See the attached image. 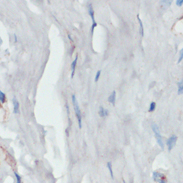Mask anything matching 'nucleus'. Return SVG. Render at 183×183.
Here are the masks:
<instances>
[{
  "label": "nucleus",
  "instance_id": "7ed1b4c3",
  "mask_svg": "<svg viewBox=\"0 0 183 183\" xmlns=\"http://www.w3.org/2000/svg\"><path fill=\"white\" fill-rule=\"evenodd\" d=\"M152 177H153V180L155 182H158V183H167L165 175L160 173V172L154 171L153 173H152Z\"/></svg>",
  "mask_w": 183,
  "mask_h": 183
},
{
  "label": "nucleus",
  "instance_id": "aec40b11",
  "mask_svg": "<svg viewBox=\"0 0 183 183\" xmlns=\"http://www.w3.org/2000/svg\"><path fill=\"white\" fill-rule=\"evenodd\" d=\"M74 49H75V46L73 45L72 47H71V49H70V52H69V55H72L73 54V51H74Z\"/></svg>",
  "mask_w": 183,
  "mask_h": 183
},
{
  "label": "nucleus",
  "instance_id": "a211bd4d",
  "mask_svg": "<svg viewBox=\"0 0 183 183\" xmlns=\"http://www.w3.org/2000/svg\"><path fill=\"white\" fill-rule=\"evenodd\" d=\"M183 59V50H180V53H179V59H178V63H180Z\"/></svg>",
  "mask_w": 183,
  "mask_h": 183
},
{
  "label": "nucleus",
  "instance_id": "f03ea898",
  "mask_svg": "<svg viewBox=\"0 0 183 183\" xmlns=\"http://www.w3.org/2000/svg\"><path fill=\"white\" fill-rule=\"evenodd\" d=\"M152 130L154 132V135H155V138H156V141L157 143L159 144V146L161 148H164V142H163V138H162V136L160 134V130H159V127L156 123H153L152 124Z\"/></svg>",
  "mask_w": 183,
  "mask_h": 183
},
{
  "label": "nucleus",
  "instance_id": "6ab92c4d",
  "mask_svg": "<svg viewBox=\"0 0 183 183\" xmlns=\"http://www.w3.org/2000/svg\"><path fill=\"white\" fill-rule=\"evenodd\" d=\"M176 4H177V6H182L183 0H177V1H176Z\"/></svg>",
  "mask_w": 183,
  "mask_h": 183
},
{
  "label": "nucleus",
  "instance_id": "1a4fd4ad",
  "mask_svg": "<svg viewBox=\"0 0 183 183\" xmlns=\"http://www.w3.org/2000/svg\"><path fill=\"white\" fill-rule=\"evenodd\" d=\"M137 20H138V23H139V32H140V35L141 36H144V27H143V23H142V20L140 19V16L139 14H137Z\"/></svg>",
  "mask_w": 183,
  "mask_h": 183
},
{
  "label": "nucleus",
  "instance_id": "dca6fc26",
  "mask_svg": "<svg viewBox=\"0 0 183 183\" xmlns=\"http://www.w3.org/2000/svg\"><path fill=\"white\" fill-rule=\"evenodd\" d=\"M95 27H97V22H94V23H92V26H91V29H90V33H91V35H93Z\"/></svg>",
  "mask_w": 183,
  "mask_h": 183
},
{
  "label": "nucleus",
  "instance_id": "9b49d317",
  "mask_svg": "<svg viewBox=\"0 0 183 183\" xmlns=\"http://www.w3.org/2000/svg\"><path fill=\"white\" fill-rule=\"evenodd\" d=\"M177 86H178V94L181 95L183 93V81H179L178 83H177Z\"/></svg>",
  "mask_w": 183,
  "mask_h": 183
},
{
  "label": "nucleus",
  "instance_id": "39448f33",
  "mask_svg": "<svg viewBox=\"0 0 183 183\" xmlns=\"http://www.w3.org/2000/svg\"><path fill=\"white\" fill-rule=\"evenodd\" d=\"M77 59H78V55L76 54V57H75L74 60L72 61V63H71V78H73V77H74L76 65H77Z\"/></svg>",
  "mask_w": 183,
  "mask_h": 183
},
{
  "label": "nucleus",
  "instance_id": "f3484780",
  "mask_svg": "<svg viewBox=\"0 0 183 183\" xmlns=\"http://www.w3.org/2000/svg\"><path fill=\"white\" fill-rule=\"evenodd\" d=\"M100 75H101V70H98L97 72H96V75H95V82H97V81L99 80Z\"/></svg>",
  "mask_w": 183,
  "mask_h": 183
},
{
  "label": "nucleus",
  "instance_id": "4be33fe9",
  "mask_svg": "<svg viewBox=\"0 0 183 183\" xmlns=\"http://www.w3.org/2000/svg\"><path fill=\"white\" fill-rule=\"evenodd\" d=\"M1 45H2V39L0 38V46H1Z\"/></svg>",
  "mask_w": 183,
  "mask_h": 183
},
{
  "label": "nucleus",
  "instance_id": "412c9836",
  "mask_svg": "<svg viewBox=\"0 0 183 183\" xmlns=\"http://www.w3.org/2000/svg\"><path fill=\"white\" fill-rule=\"evenodd\" d=\"M68 38L70 39V41H72V37H71V35H70V34H68Z\"/></svg>",
  "mask_w": 183,
  "mask_h": 183
},
{
  "label": "nucleus",
  "instance_id": "6e6552de",
  "mask_svg": "<svg viewBox=\"0 0 183 183\" xmlns=\"http://www.w3.org/2000/svg\"><path fill=\"white\" fill-rule=\"evenodd\" d=\"M98 114H99L100 117H105V116H107L109 114V111L107 109H105L103 106H100L99 111H98Z\"/></svg>",
  "mask_w": 183,
  "mask_h": 183
},
{
  "label": "nucleus",
  "instance_id": "2eb2a0df",
  "mask_svg": "<svg viewBox=\"0 0 183 183\" xmlns=\"http://www.w3.org/2000/svg\"><path fill=\"white\" fill-rule=\"evenodd\" d=\"M14 174H15V177H16V183H22L21 176H20L17 172H14Z\"/></svg>",
  "mask_w": 183,
  "mask_h": 183
},
{
  "label": "nucleus",
  "instance_id": "f257e3e1",
  "mask_svg": "<svg viewBox=\"0 0 183 183\" xmlns=\"http://www.w3.org/2000/svg\"><path fill=\"white\" fill-rule=\"evenodd\" d=\"M72 103L74 106L75 116H76V119H77V122H78V126H79V128H81V127H82V112H81V109L79 107L77 100H76L75 94H72Z\"/></svg>",
  "mask_w": 183,
  "mask_h": 183
},
{
  "label": "nucleus",
  "instance_id": "9d476101",
  "mask_svg": "<svg viewBox=\"0 0 183 183\" xmlns=\"http://www.w3.org/2000/svg\"><path fill=\"white\" fill-rule=\"evenodd\" d=\"M115 100H116V91H112L111 94L109 95V97H108V102H110L112 105H114Z\"/></svg>",
  "mask_w": 183,
  "mask_h": 183
},
{
  "label": "nucleus",
  "instance_id": "f8f14e48",
  "mask_svg": "<svg viewBox=\"0 0 183 183\" xmlns=\"http://www.w3.org/2000/svg\"><path fill=\"white\" fill-rule=\"evenodd\" d=\"M107 168H108V170H109V173H110V175H111V177H114V174H113V168H112V163L111 162H108L107 163Z\"/></svg>",
  "mask_w": 183,
  "mask_h": 183
},
{
  "label": "nucleus",
  "instance_id": "4468645a",
  "mask_svg": "<svg viewBox=\"0 0 183 183\" xmlns=\"http://www.w3.org/2000/svg\"><path fill=\"white\" fill-rule=\"evenodd\" d=\"M155 108H156V103L153 101V102H151V103H150V106H149L148 111H149V112H153V111L155 110Z\"/></svg>",
  "mask_w": 183,
  "mask_h": 183
},
{
  "label": "nucleus",
  "instance_id": "0eeeda50",
  "mask_svg": "<svg viewBox=\"0 0 183 183\" xmlns=\"http://www.w3.org/2000/svg\"><path fill=\"white\" fill-rule=\"evenodd\" d=\"M88 12H89V15H90L91 19H92V23L96 22V21H95V15H94L93 6H92V4H91V3L88 4Z\"/></svg>",
  "mask_w": 183,
  "mask_h": 183
},
{
  "label": "nucleus",
  "instance_id": "423d86ee",
  "mask_svg": "<svg viewBox=\"0 0 183 183\" xmlns=\"http://www.w3.org/2000/svg\"><path fill=\"white\" fill-rule=\"evenodd\" d=\"M12 104H13V111H14V113L15 114H18L19 113V102L17 101L16 98H13L12 100Z\"/></svg>",
  "mask_w": 183,
  "mask_h": 183
},
{
  "label": "nucleus",
  "instance_id": "5701e85b",
  "mask_svg": "<svg viewBox=\"0 0 183 183\" xmlns=\"http://www.w3.org/2000/svg\"><path fill=\"white\" fill-rule=\"evenodd\" d=\"M123 183H126V182H125V181H124V180H123Z\"/></svg>",
  "mask_w": 183,
  "mask_h": 183
},
{
  "label": "nucleus",
  "instance_id": "20e7f679",
  "mask_svg": "<svg viewBox=\"0 0 183 183\" xmlns=\"http://www.w3.org/2000/svg\"><path fill=\"white\" fill-rule=\"evenodd\" d=\"M176 142H177V136L176 135H172L170 136L168 139H167V142H166V144H167V147H168V150L171 151L172 148L175 146L176 144Z\"/></svg>",
  "mask_w": 183,
  "mask_h": 183
},
{
  "label": "nucleus",
  "instance_id": "ddd939ff",
  "mask_svg": "<svg viewBox=\"0 0 183 183\" xmlns=\"http://www.w3.org/2000/svg\"><path fill=\"white\" fill-rule=\"evenodd\" d=\"M5 101H6V95H5L4 92H2V91L0 90V102L4 103Z\"/></svg>",
  "mask_w": 183,
  "mask_h": 183
}]
</instances>
